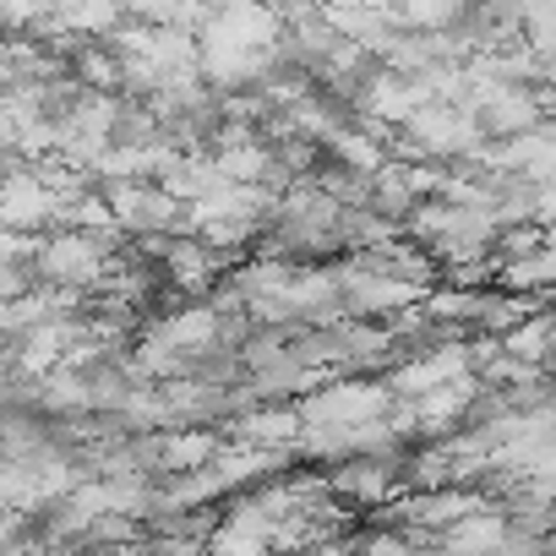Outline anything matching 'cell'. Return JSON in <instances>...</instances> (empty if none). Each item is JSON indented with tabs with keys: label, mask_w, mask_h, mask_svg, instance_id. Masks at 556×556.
Segmentation results:
<instances>
[{
	"label": "cell",
	"mask_w": 556,
	"mask_h": 556,
	"mask_svg": "<svg viewBox=\"0 0 556 556\" xmlns=\"http://www.w3.org/2000/svg\"><path fill=\"white\" fill-rule=\"evenodd\" d=\"M551 278H556V256H551V245L502 262V290H513V295H523V290L545 295V290H551Z\"/></svg>",
	"instance_id": "cell-4"
},
{
	"label": "cell",
	"mask_w": 556,
	"mask_h": 556,
	"mask_svg": "<svg viewBox=\"0 0 556 556\" xmlns=\"http://www.w3.org/2000/svg\"><path fill=\"white\" fill-rule=\"evenodd\" d=\"M415 556H447V551H442V545L431 540V545H415Z\"/></svg>",
	"instance_id": "cell-6"
},
{
	"label": "cell",
	"mask_w": 556,
	"mask_h": 556,
	"mask_svg": "<svg viewBox=\"0 0 556 556\" xmlns=\"http://www.w3.org/2000/svg\"><path fill=\"white\" fill-rule=\"evenodd\" d=\"M39 290L34 278V235L0 229V301H23Z\"/></svg>",
	"instance_id": "cell-3"
},
{
	"label": "cell",
	"mask_w": 556,
	"mask_h": 556,
	"mask_svg": "<svg viewBox=\"0 0 556 556\" xmlns=\"http://www.w3.org/2000/svg\"><path fill=\"white\" fill-rule=\"evenodd\" d=\"M502 534H507L502 507H475V513H464L458 523H447V529L437 534V545H442L447 556H491Z\"/></svg>",
	"instance_id": "cell-2"
},
{
	"label": "cell",
	"mask_w": 556,
	"mask_h": 556,
	"mask_svg": "<svg viewBox=\"0 0 556 556\" xmlns=\"http://www.w3.org/2000/svg\"><path fill=\"white\" fill-rule=\"evenodd\" d=\"M361 556H415V545L388 523V529H366L361 534Z\"/></svg>",
	"instance_id": "cell-5"
},
{
	"label": "cell",
	"mask_w": 556,
	"mask_h": 556,
	"mask_svg": "<svg viewBox=\"0 0 556 556\" xmlns=\"http://www.w3.org/2000/svg\"><path fill=\"white\" fill-rule=\"evenodd\" d=\"M240 442H251V447H295V437H301V415H295V399L290 404H251V409H240L235 420H224Z\"/></svg>",
	"instance_id": "cell-1"
}]
</instances>
